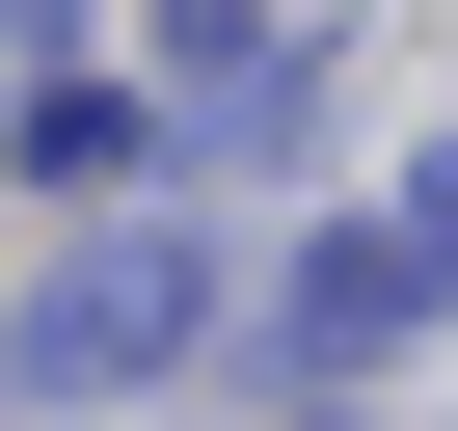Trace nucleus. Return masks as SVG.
I'll return each instance as SVG.
<instances>
[{
	"label": "nucleus",
	"mask_w": 458,
	"mask_h": 431,
	"mask_svg": "<svg viewBox=\"0 0 458 431\" xmlns=\"http://www.w3.org/2000/svg\"><path fill=\"white\" fill-rule=\"evenodd\" d=\"M189 324H216V270H189V243H108V270H55V297H28V404H108V377H135V351H189Z\"/></svg>",
	"instance_id": "f257e3e1"
},
{
	"label": "nucleus",
	"mask_w": 458,
	"mask_h": 431,
	"mask_svg": "<svg viewBox=\"0 0 458 431\" xmlns=\"http://www.w3.org/2000/svg\"><path fill=\"white\" fill-rule=\"evenodd\" d=\"M431 297H458V189H404L377 243H324V297H297V324H324V351H404Z\"/></svg>",
	"instance_id": "f03ea898"
}]
</instances>
